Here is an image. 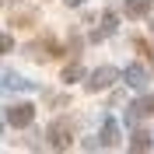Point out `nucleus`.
Wrapping results in <instances>:
<instances>
[{"label":"nucleus","instance_id":"obj_3","mask_svg":"<svg viewBox=\"0 0 154 154\" xmlns=\"http://www.w3.org/2000/svg\"><path fill=\"white\" fill-rule=\"evenodd\" d=\"M32 119H35V109H32V105H14V109L7 112V123L18 126V130H21V126H28Z\"/></svg>","mask_w":154,"mask_h":154},{"label":"nucleus","instance_id":"obj_5","mask_svg":"<svg viewBox=\"0 0 154 154\" xmlns=\"http://www.w3.org/2000/svg\"><path fill=\"white\" fill-rule=\"evenodd\" d=\"M102 144H105V147H116V144H119V126H116L112 119H109L105 130H102Z\"/></svg>","mask_w":154,"mask_h":154},{"label":"nucleus","instance_id":"obj_8","mask_svg":"<svg viewBox=\"0 0 154 154\" xmlns=\"http://www.w3.org/2000/svg\"><path fill=\"white\" fill-rule=\"evenodd\" d=\"M133 151H147V147H151V133H144V130H140V133H133Z\"/></svg>","mask_w":154,"mask_h":154},{"label":"nucleus","instance_id":"obj_10","mask_svg":"<svg viewBox=\"0 0 154 154\" xmlns=\"http://www.w3.org/2000/svg\"><path fill=\"white\" fill-rule=\"evenodd\" d=\"M77 77H81V67H77V63H70V67L63 70V81L70 84V81H77Z\"/></svg>","mask_w":154,"mask_h":154},{"label":"nucleus","instance_id":"obj_1","mask_svg":"<svg viewBox=\"0 0 154 154\" xmlns=\"http://www.w3.org/2000/svg\"><path fill=\"white\" fill-rule=\"evenodd\" d=\"M116 77H119V70H116V67H98L95 74L88 77V91H102V88L112 84Z\"/></svg>","mask_w":154,"mask_h":154},{"label":"nucleus","instance_id":"obj_9","mask_svg":"<svg viewBox=\"0 0 154 154\" xmlns=\"http://www.w3.org/2000/svg\"><path fill=\"white\" fill-rule=\"evenodd\" d=\"M116 25H119V18H116L112 11H109L105 18H102V35H109V32H116Z\"/></svg>","mask_w":154,"mask_h":154},{"label":"nucleus","instance_id":"obj_4","mask_svg":"<svg viewBox=\"0 0 154 154\" xmlns=\"http://www.w3.org/2000/svg\"><path fill=\"white\" fill-rule=\"evenodd\" d=\"M126 81H130V84H133V88H144L147 84V70L144 67H140V63H133V67H126Z\"/></svg>","mask_w":154,"mask_h":154},{"label":"nucleus","instance_id":"obj_12","mask_svg":"<svg viewBox=\"0 0 154 154\" xmlns=\"http://www.w3.org/2000/svg\"><path fill=\"white\" fill-rule=\"evenodd\" d=\"M67 4H70V7H77V4H84V0H67Z\"/></svg>","mask_w":154,"mask_h":154},{"label":"nucleus","instance_id":"obj_2","mask_svg":"<svg viewBox=\"0 0 154 154\" xmlns=\"http://www.w3.org/2000/svg\"><path fill=\"white\" fill-rule=\"evenodd\" d=\"M49 144L56 147V151L70 147V123H67V119H63V123H53V126H49Z\"/></svg>","mask_w":154,"mask_h":154},{"label":"nucleus","instance_id":"obj_6","mask_svg":"<svg viewBox=\"0 0 154 154\" xmlns=\"http://www.w3.org/2000/svg\"><path fill=\"white\" fill-rule=\"evenodd\" d=\"M147 11H151V0H130V4H126V14H130V18H144Z\"/></svg>","mask_w":154,"mask_h":154},{"label":"nucleus","instance_id":"obj_11","mask_svg":"<svg viewBox=\"0 0 154 154\" xmlns=\"http://www.w3.org/2000/svg\"><path fill=\"white\" fill-rule=\"evenodd\" d=\"M11 49H14V38H11V35H0V53H11Z\"/></svg>","mask_w":154,"mask_h":154},{"label":"nucleus","instance_id":"obj_7","mask_svg":"<svg viewBox=\"0 0 154 154\" xmlns=\"http://www.w3.org/2000/svg\"><path fill=\"white\" fill-rule=\"evenodd\" d=\"M133 116H154V95L140 98V102L133 105Z\"/></svg>","mask_w":154,"mask_h":154}]
</instances>
